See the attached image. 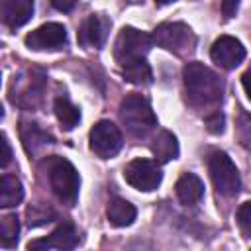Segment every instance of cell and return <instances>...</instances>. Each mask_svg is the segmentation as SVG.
Wrapping results in <instances>:
<instances>
[{
	"label": "cell",
	"mask_w": 251,
	"mask_h": 251,
	"mask_svg": "<svg viewBox=\"0 0 251 251\" xmlns=\"http://www.w3.org/2000/svg\"><path fill=\"white\" fill-rule=\"evenodd\" d=\"M182 78H184L186 94L194 106H198V108L216 106L222 100L224 82L206 65L196 63V61L186 63L182 69Z\"/></svg>",
	"instance_id": "1"
},
{
	"label": "cell",
	"mask_w": 251,
	"mask_h": 251,
	"mask_svg": "<svg viewBox=\"0 0 251 251\" xmlns=\"http://www.w3.org/2000/svg\"><path fill=\"white\" fill-rule=\"evenodd\" d=\"M47 169V178L53 194L67 206H73L78 198V188H80V176L73 163H69L63 157H47L43 163Z\"/></svg>",
	"instance_id": "2"
},
{
	"label": "cell",
	"mask_w": 251,
	"mask_h": 251,
	"mask_svg": "<svg viewBox=\"0 0 251 251\" xmlns=\"http://www.w3.org/2000/svg\"><path fill=\"white\" fill-rule=\"evenodd\" d=\"M120 120L126 126V129L135 137L147 135L157 126V118L149 100L135 92L127 94L120 102Z\"/></svg>",
	"instance_id": "3"
},
{
	"label": "cell",
	"mask_w": 251,
	"mask_h": 251,
	"mask_svg": "<svg viewBox=\"0 0 251 251\" xmlns=\"http://www.w3.org/2000/svg\"><path fill=\"white\" fill-rule=\"evenodd\" d=\"M45 88V73L41 69H27L20 75H14L10 82V102L14 106L33 110L41 98Z\"/></svg>",
	"instance_id": "4"
},
{
	"label": "cell",
	"mask_w": 251,
	"mask_h": 251,
	"mask_svg": "<svg viewBox=\"0 0 251 251\" xmlns=\"http://www.w3.org/2000/svg\"><path fill=\"white\" fill-rule=\"evenodd\" d=\"M153 47V37L147 35L145 31H139L131 25H126L120 29L116 41H114V59L120 63V67L137 61V59H145V55L151 51Z\"/></svg>",
	"instance_id": "5"
},
{
	"label": "cell",
	"mask_w": 251,
	"mask_h": 251,
	"mask_svg": "<svg viewBox=\"0 0 251 251\" xmlns=\"http://www.w3.org/2000/svg\"><path fill=\"white\" fill-rule=\"evenodd\" d=\"M208 173L210 178L214 182V188L222 194V196H235L241 188V178L239 173L233 165V161L227 157V153L224 151H214L208 157Z\"/></svg>",
	"instance_id": "6"
},
{
	"label": "cell",
	"mask_w": 251,
	"mask_h": 251,
	"mask_svg": "<svg viewBox=\"0 0 251 251\" xmlns=\"http://www.w3.org/2000/svg\"><path fill=\"white\" fill-rule=\"evenodd\" d=\"M151 37H153V43H157L159 47L173 51L176 55L190 53L196 45V37H194L192 29L180 22H165V24L157 25Z\"/></svg>",
	"instance_id": "7"
},
{
	"label": "cell",
	"mask_w": 251,
	"mask_h": 251,
	"mask_svg": "<svg viewBox=\"0 0 251 251\" xmlns=\"http://www.w3.org/2000/svg\"><path fill=\"white\" fill-rule=\"evenodd\" d=\"M124 137L122 131L116 124H112L110 120H100L92 126L90 133H88V145L90 151L102 159H110L114 157L120 149H122Z\"/></svg>",
	"instance_id": "8"
},
{
	"label": "cell",
	"mask_w": 251,
	"mask_h": 251,
	"mask_svg": "<svg viewBox=\"0 0 251 251\" xmlns=\"http://www.w3.org/2000/svg\"><path fill=\"white\" fill-rule=\"evenodd\" d=\"M124 178L129 186H133L135 190L141 192H151L155 190L161 180H163V173L161 167L157 165V161L151 159H133L124 167Z\"/></svg>",
	"instance_id": "9"
},
{
	"label": "cell",
	"mask_w": 251,
	"mask_h": 251,
	"mask_svg": "<svg viewBox=\"0 0 251 251\" xmlns=\"http://www.w3.org/2000/svg\"><path fill=\"white\" fill-rule=\"evenodd\" d=\"M25 45L33 51H45V49H59L67 43V29L63 24L47 22L33 31L25 35Z\"/></svg>",
	"instance_id": "10"
},
{
	"label": "cell",
	"mask_w": 251,
	"mask_h": 251,
	"mask_svg": "<svg viewBox=\"0 0 251 251\" xmlns=\"http://www.w3.org/2000/svg\"><path fill=\"white\" fill-rule=\"evenodd\" d=\"M210 57L222 69H235L245 59V47L239 39L231 35H222L212 43Z\"/></svg>",
	"instance_id": "11"
},
{
	"label": "cell",
	"mask_w": 251,
	"mask_h": 251,
	"mask_svg": "<svg viewBox=\"0 0 251 251\" xmlns=\"http://www.w3.org/2000/svg\"><path fill=\"white\" fill-rule=\"evenodd\" d=\"M110 25H112V22H110L106 16H102V14H92V16H88V18L82 22V25L78 27V33H76L78 43H80L82 47L100 49V47L106 43V39H108Z\"/></svg>",
	"instance_id": "12"
},
{
	"label": "cell",
	"mask_w": 251,
	"mask_h": 251,
	"mask_svg": "<svg viewBox=\"0 0 251 251\" xmlns=\"http://www.w3.org/2000/svg\"><path fill=\"white\" fill-rule=\"evenodd\" d=\"M78 243V235H76V229L73 224H61L57 226L51 235L43 237V239H33L27 243V249L29 251H45V249H61V251H67V249H73L75 245Z\"/></svg>",
	"instance_id": "13"
},
{
	"label": "cell",
	"mask_w": 251,
	"mask_h": 251,
	"mask_svg": "<svg viewBox=\"0 0 251 251\" xmlns=\"http://www.w3.org/2000/svg\"><path fill=\"white\" fill-rule=\"evenodd\" d=\"M20 137H22L24 149L31 157L41 155L49 145H53V137L47 131H43L35 122H29V120L20 122Z\"/></svg>",
	"instance_id": "14"
},
{
	"label": "cell",
	"mask_w": 251,
	"mask_h": 251,
	"mask_svg": "<svg viewBox=\"0 0 251 251\" xmlns=\"http://www.w3.org/2000/svg\"><path fill=\"white\" fill-rule=\"evenodd\" d=\"M2 22L10 27H22L33 16V0H0Z\"/></svg>",
	"instance_id": "15"
},
{
	"label": "cell",
	"mask_w": 251,
	"mask_h": 251,
	"mask_svg": "<svg viewBox=\"0 0 251 251\" xmlns=\"http://www.w3.org/2000/svg\"><path fill=\"white\" fill-rule=\"evenodd\" d=\"M175 190H176V196H178L180 204H184V206H194V204H198V202L202 200V196H204V182H202L196 175L184 173V175L176 180Z\"/></svg>",
	"instance_id": "16"
},
{
	"label": "cell",
	"mask_w": 251,
	"mask_h": 251,
	"mask_svg": "<svg viewBox=\"0 0 251 251\" xmlns=\"http://www.w3.org/2000/svg\"><path fill=\"white\" fill-rule=\"evenodd\" d=\"M106 214H108V222L114 226V227H126V226H131L135 216H137V210L133 204H129L127 200L120 198V196H114L110 198L108 202V208H106Z\"/></svg>",
	"instance_id": "17"
},
{
	"label": "cell",
	"mask_w": 251,
	"mask_h": 251,
	"mask_svg": "<svg viewBox=\"0 0 251 251\" xmlns=\"http://www.w3.org/2000/svg\"><path fill=\"white\" fill-rule=\"evenodd\" d=\"M151 151L159 163H169L178 157V141L171 131L161 129L151 141Z\"/></svg>",
	"instance_id": "18"
},
{
	"label": "cell",
	"mask_w": 251,
	"mask_h": 251,
	"mask_svg": "<svg viewBox=\"0 0 251 251\" xmlns=\"http://www.w3.org/2000/svg\"><path fill=\"white\" fill-rule=\"evenodd\" d=\"M53 110H55V116L61 124L63 129L71 131L75 126H78L80 122V110L67 98V96H57L55 98V104H53Z\"/></svg>",
	"instance_id": "19"
},
{
	"label": "cell",
	"mask_w": 251,
	"mask_h": 251,
	"mask_svg": "<svg viewBox=\"0 0 251 251\" xmlns=\"http://www.w3.org/2000/svg\"><path fill=\"white\" fill-rule=\"evenodd\" d=\"M22 200H24V186L20 178L12 175H4L0 180V206L12 208V206H18Z\"/></svg>",
	"instance_id": "20"
},
{
	"label": "cell",
	"mask_w": 251,
	"mask_h": 251,
	"mask_svg": "<svg viewBox=\"0 0 251 251\" xmlns=\"http://www.w3.org/2000/svg\"><path fill=\"white\" fill-rule=\"evenodd\" d=\"M122 75L127 82L131 84H139V86H147L153 82V73H151V67L145 59H137V61H131L127 65L122 67Z\"/></svg>",
	"instance_id": "21"
},
{
	"label": "cell",
	"mask_w": 251,
	"mask_h": 251,
	"mask_svg": "<svg viewBox=\"0 0 251 251\" xmlns=\"http://www.w3.org/2000/svg\"><path fill=\"white\" fill-rule=\"evenodd\" d=\"M20 235V220L16 214H6L0 220V245L10 249L18 243Z\"/></svg>",
	"instance_id": "22"
},
{
	"label": "cell",
	"mask_w": 251,
	"mask_h": 251,
	"mask_svg": "<svg viewBox=\"0 0 251 251\" xmlns=\"http://www.w3.org/2000/svg\"><path fill=\"white\" fill-rule=\"evenodd\" d=\"M235 135H237L241 147L251 151V114L239 112V116L235 120Z\"/></svg>",
	"instance_id": "23"
},
{
	"label": "cell",
	"mask_w": 251,
	"mask_h": 251,
	"mask_svg": "<svg viewBox=\"0 0 251 251\" xmlns=\"http://www.w3.org/2000/svg\"><path fill=\"white\" fill-rule=\"evenodd\" d=\"M237 224L245 237H251V202H245L237 210Z\"/></svg>",
	"instance_id": "24"
},
{
	"label": "cell",
	"mask_w": 251,
	"mask_h": 251,
	"mask_svg": "<svg viewBox=\"0 0 251 251\" xmlns=\"http://www.w3.org/2000/svg\"><path fill=\"white\" fill-rule=\"evenodd\" d=\"M206 129L210 133H222L224 131V116L220 112H214L206 118Z\"/></svg>",
	"instance_id": "25"
},
{
	"label": "cell",
	"mask_w": 251,
	"mask_h": 251,
	"mask_svg": "<svg viewBox=\"0 0 251 251\" xmlns=\"http://www.w3.org/2000/svg\"><path fill=\"white\" fill-rule=\"evenodd\" d=\"M239 2L241 0H222V14H224L226 20H229V18L235 16V12L239 8Z\"/></svg>",
	"instance_id": "26"
},
{
	"label": "cell",
	"mask_w": 251,
	"mask_h": 251,
	"mask_svg": "<svg viewBox=\"0 0 251 251\" xmlns=\"http://www.w3.org/2000/svg\"><path fill=\"white\" fill-rule=\"evenodd\" d=\"M0 145H2V159H0V165L2 167H8V163L12 161V147H10V143H8V137L2 133V137H0Z\"/></svg>",
	"instance_id": "27"
},
{
	"label": "cell",
	"mask_w": 251,
	"mask_h": 251,
	"mask_svg": "<svg viewBox=\"0 0 251 251\" xmlns=\"http://www.w3.org/2000/svg\"><path fill=\"white\" fill-rule=\"evenodd\" d=\"M78 0H51L53 8L59 10V12H71L75 6H76Z\"/></svg>",
	"instance_id": "28"
},
{
	"label": "cell",
	"mask_w": 251,
	"mask_h": 251,
	"mask_svg": "<svg viewBox=\"0 0 251 251\" xmlns=\"http://www.w3.org/2000/svg\"><path fill=\"white\" fill-rule=\"evenodd\" d=\"M241 84H243V90H245L247 98L251 100V69H247V71L241 75Z\"/></svg>",
	"instance_id": "29"
},
{
	"label": "cell",
	"mask_w": 251,
	"mask_h": 251,
	"mask_svg": "<svg viewBox=\"0 0 251 251\" xmlns=\"http://www.w3.org/2000/svg\"><path fill=\"white\" fill-rule=\"evenodd\" d=\"M157 4H171V2H175V0H155Z\"/></svg>",
	"instance_id": "30"
}]
</instances>
